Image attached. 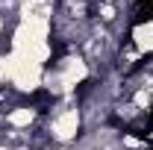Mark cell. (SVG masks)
Here are the masks:
<instances>
[{
    "label": "cell",
    "instance_id": "obj_1",
    "mask_svg": "<svg viewBox=\"0 0 153 150\" xmlns=\"http://www.w3.org/2000/svg\"><path fill=\"white\" fill-rule=\"evenodd\" d=\"M6 79L12 85H18L21 91H36L38 85H44V65L30 62L18 53H9L6 56Z\"/></svg>",
    "mask_w": 153,
    "mask_h": 150
},
{
    "label": "cell",
    "instance_id": "obj_2",
    "mask_svg": "<svg viewBox=\"0 0 153 150\" xmlns=\"http://www.w3.org/2000/svg\"><path fill=\"white\" fill-rule=\"evenodd\" d=\"M53 135L59 141H71L76 132H79V109H65L53 118Z\"/></svg>",
    "mask_w": 153,
    "mask_h": 150
},
{
    "label": "cell",
    "instance_id": "obj_3",
    "mask_svg": "<svg viewBox=\"0 0 153 150\" xmlns=\"http://www.w3.org/2000/svg\"><path fill=\"white\" fill-rule=\"evenodd\" d=\"M133 44L141 53H153V21H144L133 30Z\"/></svg>",
    "mask_w": 153,
    "mask_h": 150
},
{
    "label": "cell",
    "instance_id": "obj_4",
    "mask_svg": "<svg viewBox=\"0 0 153 150\" xmlns=\"http://www.w3.org/2000/svg\"><path fill=\"white\" fill-rule=\"evenodd\" d=\"M6 121H9L12 127H30V124L36 121V109H30V106H18V109H12V112L6 115Z\"/></svg>",
    "mask_w": 153,
    "mask_h": 150
},
{
    "label": "cell",
    "instance_id": "obj_5",
    "mask_svg": "<svg viewBox=\"0 0 153 150\" xmlns=\"http://www.w3.org/2000/svg\"><path fill=\"white\" fill-rule=\"evenodd\" d=\"M135 106H138V109L150 106V94H147V91H138V94H135Z\"/></svg>",
    "mask_w": 153,
    "mask_h": 150
},
{
    "label": "cell",
    "instance_id": "obj_6",
    "mask_svg": "<svg viewBox=\"0 0 153 150\" xmlns=\"http://www.w3.org/2000/svg\"><path fill=\"white\" fill-rule=\"evenodd\" d=\"M6 79V56H0V82Z\"/></svg>",
    "mask_w": 153,
    "mask_h": 150
},
{
    "label": "cell",
    "instance_id": "obj_7",
    "mask_svg": "<svg viewBox=\"0 0 153 150\" xmlns=\"http://www.w3.org/2000/svg\"><path fill=\"white\" fill-rule=\"evenodd\" d=\"M12 150H30V147H12Z\"/></svg>",
    "mask_w": 153,
    "mask_h": 150
},
{
    "label": "cell",
    "instance_id": "obj_8",
    "mask_svg": "<svg viewBox=\"0 0 153 150\" xmlns=\"http://www.w3.org/2000/svg\"><path fill=\"white\" fill-rule=\"evenodd\" d=\"M0 30H3V24H0Z\"/></svg>",
    "mask_w": 153,
    "mask_h": 150
},
{
    "label": "cell",
    "instance_id": "obj_9",
    "mask_svg": "<svg viewBox=\"0 0 153 150\" xmlns=\"http://www.w3.org/2000/svg\"><path fill=\"white\" fill-rule=\"evenodd\" d=\"M24 3H27V0H24Z\"/></svg>",
    "mask_w": 153,
    "mask_h": 150
}]
</instances>
